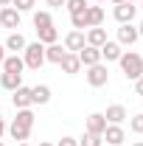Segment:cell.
<instances>
[{
	"label": "cell",
	"instance_id": "ba28073f",
	"mask_svg": "<svg viewBox=\"0 0 143 146\" xmlns=\"http://www.w3.org/2000/svg\"><path fill=\"white\" fill-rule=\"evenodd\" d=\"M0 25H3V28H20V11L14 6L0 9Z\"/></svg>",
	"mask_w": 143,
	"mask_h": 146
},
{
	"label": "cell",
	"instance_id": "6da1fadb",
	"mask_svg": "<svg viewBox=\"0 0 143 146\" xmlns=\"http://www.w3.org/2000/svg\"><path fill=\"white\" fill-rule=\"evenodd\" d=\"M31 129H34V112H31V110H20V112H17V118L9 124V132H11V138H14L17 143L28 141Z\"/></svg>",
	"mask_w": 143,
	"mask_h": 146
},
{
	"label": "cell",
	"instance_id": "836d02e7",
	"mask_svg": "<svg viewBox=\"0 0 143 146\" xmlns=\"http://www.w3.org/2000/svg\"><path fill=\"white\" fill-rule=\"evenodd\" d=\"M115 3H140V0H115Z\"/></svg>",
	"mask_w": 143,
	"mask_h": 146
},
{
	"label": "cell",
	"instance_id": "b9f144b4",
	"mask_svg": "<svg viewBox=\"0 0 143 146\" xmlns=\"http://www.w3.org/2000/svg\"><path fill=\"white\" fill-rule=\"evenodd\" d=\"M101 146H109V143H101Z\"/></svg>",
	"mask_w": 143,
	"mask_h": 146
},
{
	"label": "cell",
	"instance_id": "60d3db41",
	"mask_svg": "<svg viewBox=\"0 0 143 146\" xmlns=\"http://www.w3.org/2000/svg\"><path fill=\"white\" fill-rule=\"evenodd\" d=\"M0 146H6V143H3V141H0Z\"/></svg>",
	"mask_w": 143,
	"mask_h": 146
},
{
	"label": "cell",
	"instance_id": "ab89813d",
	"mask_svg": "<svg viewBox=\"0 0 143 146\" xmlns=\"http://www.w3.org/2000/svg\"><path fill=\"white\" fill-rule=\"evenodd\" d=\"M95 3H104V0H95Z\"/></svg>",
	"mask_w": 143,
	"mask_h": 146
},
{
	"label": "cell",
	"instance_id": "603a6c76",
	"mask_svg": "<svg viewBox=\"0 0 143 146\" xmlns=\"http://www.w3.org/2000/svg\"><path fill=\"white\" fill-rule=\"evenodd\" d=\"M36 34H39V42H42V45H54L56 39H59V31H56L54 25H48V28H39Z\"/></svg>",
	"mask_w": 143,
	"mask_h": 146
},
{
	"label": "cell",
	"instance_id": "8992f818",
	"mask_svg": "<svg viewBox=\"0 0 143 146\" xmlns=\"http://www.w3.org/2000/svg\"><path fill=\"white\" fill-rule=\"evenodd\" d=\"M84 45H87V39H84V31H76V28H73L70 34L65 36V51H68V54H79Z\"/></svg>",
	"mask_w": 143,
	"mask_h": 146
},
{
	"label": "cell",
	"instance_id": "83f0119b",
	"mask_svg": "<svg viewBox=\"0 0 143 146\" xmlns=\"http://www.w3.org/2000/svg\"><path fill=\"white\" fill-rule=\"evenodd\" d=\"M34 3H36V0H11V6H14L17 11H31Z\"/></svg>",
	"mask_w": 143,
	"mask_h": 146
},
{
	"label": "cell",
	"instance_id": "3957f363",
	"mask_svg": "<svg viewBox=\"0 0 143 146\" xmlns=\"http://www.w3.org/2000/svg\"><path fill=\"white\" fill-rule=\"evenodd\" d=\"M23 62H25V68L39 70V68L45 65V45H42V42H28L25 51H23Z\"/></svg>",
	"mask_w": 143,
	"mask_h": 146
},
{
	"label": "cell",
	"instance_id": "5b68a950",
	"mask_svg": "<svg viewBox=\"0 0 143 146\" xmlns=\"http://www.w3.org/2000/svg\"><path fill=\"white\" fill-rule=\"evenodd\" d=\"M104 143H109V146H121L126 141V132L121 129V124H107V129H104Z\"/></svg>",
	"mask_w": 143,
	"mask_h": 146
},
{
	"label": "cell",
	"instance_id": "9a60e30c",
	"mask_svg": "<svg viewBox=\"0 0 143 146\" xmlns=\"http://www.w3.org/2000/svg\"><path fill=\"white\" fill-rule=\"evenodd\" d=\"M0 84H3V90H17V87H23V73H6L3 70V76H0Z\"/></svg>",
	"mask_w": 143,
	"mask_h": 146
},
{
	"label": "cell",
	"instance_id": "7402d4cb",
	"mask_svg": "<svg viewBox=\"0 0 143 146\" xmlns=\"http://www.w3.org/2000/svg\"><path fill=\"white\" fill-rule=\"evenodd\" d=\"M65 54H68V51H65V48H62V45H48V48H45V62H54V65H59V62H62V59H65Z\"/></svg>",
	"mask_w": 143,
	"mask_h": 146
},
{
	"label": "cell",
	"instance_id": "d6986e66",
	"mask_svg": "<svg viewBox=\"0 0 143 146\" xmlns=\"http://www.w3.org/2000/svg\"><path fill=\"white\" fill-rule=\"evenodd\" d=\"M25 45H28V42H25V36L20 34V31L9 34V39H6V51H14V54H17V51H25Z\"/></svg>",
	"mask_w": 143,
	"mask_h": 146
},
{
	"label": "cell",
	"instance_id": "44dd1931",
	"mask_svg": "<svg viewBox=\"0 0 143 146\" xmlns=\"http://www.w3.org/2000/svg\"><path fill=\"white\" fill-rule=\"evenodd\" d=\"M31 98H34V104H48V101H51V87H48V84L31 87Z\"/></svg>",
	"mask_w": 143,
	"mask_h": 146
},
{
	"label": "cell",
	"instance_id": "d4e9b609",
	"mask_svg": "<svg viewBox=\"0 0 143 146\" xmlns=\"http://www.w3.org/2000/svg\"><path fill=\"white\" fill-rule=\"evenodd\" d=\"M104 143V138L101 135H93V132H84V138L79 141V146H101Z\"/></svg>",
	"mask_w": 143,
	"mask_h": 146
},
{
	"label": "cell",
	"instance_id": "7bdbcfd3",
	"mask_svg": "<svg viewBox=\"0 0 143 146\" xmlns=\"http://www.w3.org/2000/svg\"><path fill=\"white\" fill-rule=\"evenodd\" d=\"M140 6H143V0H140Z\"/></svg>",
	"mask_w": 143,
	"mask_h": 146
},
{
	"label": "cell",
	"instance_id": "e0dca14e",
	"mask_svg": "<svg viewBox=\"0 0 143 146\" xmlns=\"http://www.w3.org/2000/svg\"><path fill=\"white\" fill-rule=\"evenodd\" d=\"M84 39H87V45H93V48H101V45L107 42V31H104L101 25H95V28H90V31H87Z\"/></svg>",
	"mask_w": 143,
	"mask_h": 146
},
{
	"label": "cell",
	"instance_id": "484cf974",
	"mask_svg": "<svg viewBox=\"0 0 143 146\" xmlns=\"http://www.w3.org/2000/svg\"><path fill=\"white\" fill-rule=\"evenodd\" d=\"M65 6H68V11H70V14H79V11H84V9H87V0H68Z\"/></svg>",
	"mask_w": 143,
	"mask_h": 146
},
{
	"label": "cell",
	"instance_id": "f35d334b",
	"mask_svg": "<svg viewBox=\"0 0 143 146\" xmlns=\"http://www.w3.org/2000/svg\"><path fill=\"white\" fill-rule=\"evenodd\" d=\"M20 146H28V143H25V141H23V143H20Z\"/></svg>",
	"mask_w": 143,
	"mask_h": 146
},
{
	"label": "cell",
	"instance_id": "7c38bea8",
	"mask_svg": "<svg viewBox=\"0 0 143 146\" xmlns=\"http://www.w3.org/2000/svg\"><path fill=\"white\" fill-rule=\"evenodd\" d=\"M104 129H107L104 112H93V115H87V132H93V135H104Z\"/></svg>",
	"mask_w": 143,
	"mask_h": 146
},
{
	"label": "cell",
	"instance_id": "4fadbf2b",
	"mask_svg": "<svg viewBox=\"0 0 143 146\" xmlns=\"http://www.w3.org/2000/svg\"><path fill=\"white\" fill-rule=\"evenodd\" d=\"M84 23H87V28L101 25V23H104V9H101V6H87V9H84Z\"/></svg>",
	"mask_w": 143,
	"mask_h": 146
},
{
	"label": "cell",
	"instance_id": "9c48e42d",
	"mask_svg": "<svg viewBox=\"0 0 143 146\" xmlns=\"http://www.w3.org/2000/svg\"><path fill=\"white\" fill-rule=\"evenodd\" d=\"M79 62H81L84 68H93V65H98V62H101V51H98V48H93V45H84V48L79 51Z\"/></svg>",
	"mask_w": 143,
	"mask_h": 146
},
{
	"label": "cell",
	"instance_id": "f546056e",
	"mask_svg": "<svg viewBox=\"0 0 143 146\" xmlns=\"http://www.w3.org/2000/svg\"><path fill=\"white\" fill-rule=\"evenodd\" d=\"M135 93L143 96V76H140V79H135Z\"/></svg>",
	"mask_w": 143,
	"mask_h": 146
},
{
	"label": "cell",
	"instance_id": "5bb4252c",
	"mask_svg": "<svg viewBox=\"0 0 143 146\" xmlns=\"http://www.w3.org/2000/svg\"><path fill=\"white\" fill-rule=\"evenodd\" d=\"M98 51H101V59H107V62H118L121 54H124V51H121V45H118V42H109V39L98 48Z\"/></svg>",
	"mask_w": 143,
	"mask_h": 146
},
{
	"label": "cell",
	"instance_id": "8d00e7d4",
	"mask_svg": "<svg viewBox=\"0 0 143 146\" xmlns=\"http://www.w3.org/2000/svg\"><path fill=\"white\" fill-rule=\"evenodd\" d=\"M132 146H143V141H138V143H132Z\"/></svg>",
	"mask_w": 143,
	"mask_h": 146
},
{
	"label": "cell",
	"instance_id": "2e32d148",
	"mask_svg": "<svg viewBox=\"0 0 143 146\" xmlns=\"http://www.w3.org/2000/svg\"><path fill=\"white\" fill-rule=\"evenodd\" d=\"M104 118H107V124H124V121H126V107H121V104H112V107H107Z\"/></svg>",
	"mask_w": 143,
	"mask_h": 146
},
{
	"label": "cell",
	"instance_id": "1f68e13d",
	"mask_svg": "<svg viewBox=\"0 0 143 146\" xmlns=\"http://www.w3.org/2000/svg\"><path fill=\"white\" fill-rule=\"evenodd\" d=\"M3 59H6V45H0V68H3Z\"/></svg>",
	"mask_w": 143,
	"mask_h": 146
},
{
	"label": "cell",
	"instance_id": "4316f807",
	"mask_svg": "<svg viewBox=\"0 0 143 146\" xmlns=\"http://www.w3.org/2000/svg\"><path fill=\"white\" fill-rule=\"evenodd\" d=\"M129 129H132L135 135H143V115H132V118H129Z\"/></svg>",
	"mask_w": 143,
	"mask_h": 146
},
{
	"label": "cell",
	"instance_id": "e575fe53",
	"mask_svg": "<svg viewBox=\"0 0 143 146\" xmlns=\"http://www.w3.org/2000/svg\"><path fill=\"white\" fill-rule=\"evenodd\" d=\"M0 6H11V0H0Z\"/></svg>",
	"mask_w": 143,
	"mask_h": 146
},
{
	"label": "cell",
	"instance_id": "d590c367",
	"mask_svg": "<svg viewBox=\"0 0 143 146\" xmlns=\"http://www.w3.org/2000/svg\"><path fill=\"white\" fill-rule=\"evenodd\" d=\"M138 34H140V36H143V23H140V25H138Z\"/></svg>",
	"mask_w": 143,
	"mask_h": 146
},
{
	"label": "cell",
	"instance_id": "4dcf8cb0",
	"mask_svg": "<svg viewBox=\"0 0 143 146\" xmlns=\"http://www.w3.org/2000/svg\"><path fill=\"white\" fill-rule=\"evenodd\" d=\"M65 3H68V0H48V6H51V9H62Z\"/></svg>",
	"mask_w": 143,
	"mask_h": 146
},
{
	"label": "cell",
	"instance_id": "277c9868",
	"mask_svg": "<svg viewBox=\"0 0 143 146\" xmlns=\"http://www.w3.org/2000/svg\"><path fill=\"white\" fill-rule=\"evenodd\" d=\"M87 82H90V87H104L109 82V70H107V65H93V68H87Z\"/></svg>",
	"mask_w": 143,
	"mask_h": 146
},
{
	"label": "cell",
	"instance_id": "52a82bcc",
	"mask_svg": "<svg viewBox=\"0 0 143 146\" xmlns=\"http://www.w3.org/2000/svg\"><path fill=\"white\" fill-rule=\"evenodd\" d=\"M135 11H138V6L135 3H115V20L121 23V25H126V23H132L135 20Z\"/></svg>",
	"mask_w": 143,
	"mask_h": 146
},
{
	"label": "cell",
	"instance_id": "8fae6325",
	"mask_svg": "<svg viewBox=\"0 0 143 146\" xmlns=\"http://www.w3.org/2000/svg\"><path fill=\"white\" fill-rule=\"evenodd\" d=\"M11 101H14V107L17 110H28L34 104V98H31V87H17L14 96H11Z\"/></svg>",
	"mask_w": 143,
	"mask_h": 146
},
{
	"label": "cell",
	"instance_id": "f1b7e54d",
	"mask_svg": "<svg viewBox=\"0 0 143 146\" xmlns=\"http://www.w3.org/2000/svg\"><path fill=\"white\" fill-rule=\"evenodd\" d=\"M56 146H79V141H76V138H62Z\"/></svg>",
	"mask_w": 143,
	"mask_h": 146
},
{
	"label": "cell",
	"instance_id": "ffe728a7",
	"mask_svg": "<svg viewBox=\"0 0 143 146\" xmlns=\"http://www.w3.org/2000/svg\"><path fill=\"white\" fill-rule=\"evenodd\" d=\"M23 68H25V62H23V56H6L3 59V70L6 73H23Z\"/></svg>",
	"mask_w": 143,
	"mask_h": 146
},
{
	"label": "cell",
	"instance_id": "d6a6232c",
	"mask_svg": "<svg viewBox=\"0 0 143 146\" xmlns=\"http://www.w3.org/2000/svg\"><path fill=\"white\" fill-rule=\"evenodd\" d=\"M3 132H6V121L0 118V138H3Z\"/></svg>",
	"mask_w": 143,
	"mask_h": 146
},
{
	"label": "cell",
	"instance_id": "30bf717a",
	"mask_svg": "<svg viewBox=\"0 0 143 146\" xmlns=\"http://www.w3.org/2000/svg\"><path fill=\"white\" fill-rule=\"evenodd\" d=\"M138 28L132 25V23H126V25H121L118 28V45H135L138 42Z\"/></svg>",
	"mask_w": 143,
	"mask_h": 146
},
{
	"label": "cell",
	"instance_id": "ac0fdd59",
	"mask_svg": "<svg viewBox=\"0 0 143 146\" xmlns=\"http://www.w3.org/2000/svg\"><path fill=\"white\" fill-rule=\"evenodd\" d=\"M62 65V70L68 73V76H73V73L81 70V62H79V54H65V59L59 62Z\"/></svg>",
	"mask_w": 143,
	"mask_h": 146
},
{
	"label": "cell",
	"instance_id": "7a4b0ae2",
	"mask_svg": "<svg viewBox=\"0 0 143 146\" xmlns=\"http://www.w3.org/2000/svg\"><path fill=\"white\" fill-rule=\"evenodd\" d=\"M118 62H121V70H124L126 79L135 82V79H140V76H143V56L140 54H135V51H124Z\"/></svg>",
	"mask_w": 143,
	"mask_h": 146
},
{
	"label": "cell",
	"instance_id": "cb8c5ba5",
	"mask_svg": "<svg viewBox=\"0 0 143 146\" xmlns=\"http://www.w3.org/2000/svg\"><path fill=\"white\" fill-rule=\"evenodd\" d=\"M48 25H54V20H51V11H34V28H48Z\"/></svg>",
	"mask_w": 143,
	"mask_h": 146
},
{
	"label": "cell",
	"instance_id": "74e56055",
	"mask_svg": "<svg viewBox=\"0 0 143 146\" xmlns=\"http://www.w3.org/2000/svg\"><path fill=\"white\" fill-rule=\"evenodd\" d=\"M39 146H54V143H39Z\"/></svg>",
	"mask_w": 143,
	"mask_h": 146
}]
</instances>
